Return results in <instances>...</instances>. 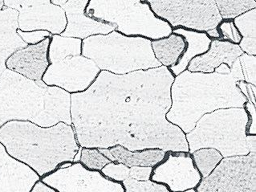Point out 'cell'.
<instances>
[{
    "label": "cell",
    "mask_w": 256,
    "mask_h": 192,
    "mask_svg": "<svg viewBox=\"0 0 256 192\" xmlns=\"http://www.w3.org/2000/svg\"><path fill=\"white\" fill-rule=\"evenodd\" d=\"M174 76L165 66L124 75L100 71L71 94L72 126L83 148L189 152L186 134L166 119Z\"/></svg>",
    "instance_id": "cell-1"
},
{
    "label": "cell",
    "mask_w": 256,
    "mask_h": 192,
    "mask_svg": "<svg viewBox=\"0 0 256 192\" xmlns=\"http://www.w3.org/2000/svg\"><path fill=\"white\" fill-rule=\"evenodd\" d=\"M17 34L26 44L35 45L44 40L46 37H51L52 34L47 31L22 32L17 30Z\"/></svg>",
    "instance_id": "cell-31"
},
{
    "label": "cell",
    "mask_w": 256,
    "mask_h": 192,
    "mask_svg": "<svg viewBox=\"0 0 256 192\" xmlns=\"http://www.w3.org/2000/svg\"><path fill=\"white\" fill-rule=\"evenodd\" d=\"M86 14L96 20L116 25L115 31L126 36L158 40L173 33L170 25L155 16L146 1L92 0Z\"/></svg>",
    "instance_id": "cell-7"
},
{
    "label": "cell",
    "mask_w": 256,
    "mask_h": 192,
    "mask_svg": "<svg viewBox=\"0 0 256 192\" xmlns=\"http://www.w3.org/2000/svg\"><path fill=\"white\" fill-rule=\"evenodd\" d=\"M222 20H233L236 17L256 8V0H216Z\"/></svg>",
    "instance_id": "cell-24"
},
{
    "label": "cell",
    "mask_w": 256,
    "mask_h": 192,
    "mask_svg": "<svg viewBox=\"0 0 256 192\" xmlns=\"http://www.w3.org/2000/svg\"><path fill=\"white\" fill-rule=\"evenodd\" d=\"M30 192H57L54 188L48 186L47 184L39 180L38 182H36L32 189Z\"/></svg>",
    "instance_id": "cell-37"
},
{
    "label": "cell",
    "mask_w": 256,
    "mask_h": 192,
    "mask_svg": "<svg viewBox=\"0 0 256 192\" xmlns=\"http://www.w3.org/2000/svg\"><path fill=\"white\" fill-rule=\"evenodd\" d=\"M100 72L99 68L92 60L82 55L68 56L49 66L42 80L47 86L76 94L86 91Z\"/></svg>",
    "instance_id": "cell-12"
},
{
    "label": "cell",
    "mask_w": 256,
    "mask_h": 192,
    "mask_svg": "<svg viewBox=\"0 0 256 192\" xmlns=\"http://www.w3.org/2000/svg\"><path fill=\"white\" fill-rule=\"evenodd\" d=\"M40 180L57 192H124L123 184L108 180L100 172L88 170L80 162L58 168Z\"/></svg>",
    "instance_id": "cell-10"
},
{
    "label": "cell",
    "mask_w": 256,
    "mask_h": 192,
    "mask_svg": "<svg viewBox=\"0 0 256 192\" xmlns=\"http://www.w3.org/2000/svg\"><path fill=\"white\" fill-rule=\"evenodd\" d=\"M124 188V192H170L163 184L148 181H136V180H124L122 182Z\"/></svg>",
    "instance_id": "cell-27"
},
{
    "label": "cell",
    "mask_w": 256,
    "mask_h": 192,
    "mask_svg": "<svg viewBox=\"0 0 256 192\" xmlns=\"http://www.w3.org/2000/svg\"><path fill=\"white\" fill-rule=\"evenodd\" d=\"M214 72L222 75H229L230 74V68L226 64H222L218 67L216 68Z\"/></svg>",
    "instance_id": "cell-38"
},
{
    "label": "cell",
    "mask_w": 256,
    "mask_h": 192,
    "mask_svg": "<svg viewBox=\"0 0 256 192\" xmlns=\"http://www.w3.org/2000/svg\"><path fill=\"white\" fill-rule=\"evenodd\" d=\"M50 42V38H46L40 43L16 52L6 60L8 70L32 80H42L48 67V50Z\"/></svg>",
    "instance_id": "cell-15"
},
{
    "label": "cell",
    "mask_w": 256,
    "mask_h": 192,
    "mask_svg": "<svg viewBox=\"0 0 256 192\" xmlns=\"http://www.w3.org/2000/svg\"><path fill=\"white\" fill-rule=\"evenodd\" d=\"M236 84L240 88V92L248 99V102L256 106V86L244 82H237Z\"/></svg>",
    "instance_id": "cell-34"
},
{
    "label": "cell",
    "mask_w": 256,
    "mask_h": 192,
    "mask_svg": "<svg viewBox=\"0 0 256 192\" xmlns=\"http://www.w3.org/2000/svg\"><path fill=\"white\" fill-rule=\"evenodd\" d=\"M102 174L114 182H122L128 180L130 176V168L127 166L118 162H110L100 170Z\"/></svg>",
    "instance_id": "cell-28"
},
{
    "label": "cell",
    "mask_w": 256,
    "mask_h": 192,
    "mask_svg": "<svg viewBox=\"0 0 256 192\" xmlns=\"http://www.w3.org/2000/svg\"><path fill=\"white\" fill-rule=\"evenodd\" d=\"M242 54L244 52L240 50L238 45L228 41L214 40L210 45L209 50L206 54L194 58L190 62L187 70L191 72L212 74L222 64L232 67L233 62Z\"/></svg>",
    "instance_id": "cell-17"
},
{
    "label": "cell",
    "mask_w": 256,
    "mask_h": 192,
    "mask_svg": "<svg viewBox=\"0 0 256 192\" xmlns=\"http://www.w3.org/2000/svg\"><path fill=\"white\" fill-rule=\"evenodd\" d=\"M238 45L240 46V50L244 52V54L250 56L256 55V39L242 38Z\"/></svg>",
    "instance_id": "cell-35"
},
{
    "label": "cell",
    "mask_w": 256,
    "mask_h": 192,
    "mask_svg": "<svg viewBox=\"0 0 256 192\" xmlns=\"http://www.w3.org/2000/svg\"><path fill=\"white\" fill-rule=\"evenodd\" d=\"M184 192H196V189H190V190H186Z\"/></svg>",
    "instance_id": "cell-41"
},
{
    "label": "cell",
    "mask_w": 256,
    "mask_h": 192,
    "mask_svg": "<svg viewBox=\"0 0 256 192\" xmlns=\"http://www.w3.org/2000/svg\"><path fill=\"white\" fill-rule=\"evenodd\" d=\"M240 64L242 68L244 82L256 86V56L244 54L240 56Z\"/></svg>",
    "instance_id": "cell-29"
},
{
    "label": "cell",
    "mask_w": 256,
    "mask_h": 192,
    "mask_svg": "<svg viewBox=\"0 0 256 192\" xmlns=\"http://www.w3.org/2000/svg\"><path fill=\"white\" fill-rule=\"evenodd\" d=\"M234 26L244 39H256V9L248 10L246 13L233 20Z\"/></svg>",
    "instance_id": "cell-26"
},
{
    "label": "cell",
    "mask_w": 256,
    "mask_h": 192,
    "mask_svg": "<svg viewBox=\"0 0 256 192\" xmlns=\"http://www.w3.org/2000/svg\"><path fill=\"white\" fill-rule=\"evenodd\" d=\"M40 178L28 166L9 156L0 143V192H30Z\"/></svg>",
    "instance_id": "cell-16"
},
{
    "label": "cell",
    "mask_w": 256,
    "mask_h": 192,
    "mask_svg": "<svg viewBox=\"0 0 256 192\" xmlns=\"http://www.w3.org/2000/svg\"><path fill=\"white\" fill-rule=\"evenodd\" d=\"M230 68V75L234 78L236 82H244V75H242V68L240 64V59H237L233 62Z\"/></svg>",
    "instance_id": "cell-36"
},
{
    "label": "cell",
    "mask_w": 256,
    "mask_h": 192,
    "mask_svg": "<svg viewBox=\"0 0 256 192\" xmlns=\"http://www.w3.org/2000/svg\"><path fill=\"white\" fill-rule=\"evenodd\" d=\"M18 12L12 8L0 10V76L6 70V62L16 52L28 47L17 34Z\"/></svg>",
    "instance_id": "cell-18"
},
{
    "label": "cell",
    "mask_w": 256,
    "mask_h": 192,
    "mask_svg": "<svg viewBox=\"0 0 256 192\" xmlns=\"http://www.w3.org/2000/svg\"><path fill=\"white\" fill-rule=\"evenodd\" d=\"M4 1H2V0H0V10H2V8H4Z\"/></svg>",
    "instance_id": "cell-40"
},
{
    "label": "cell",
    "mask_w": 256,
    "mask_h": 192,
    "mask_svg": "<svg viewBox=\"0 0 256 192\" xmlns=\"http://www.w3.org/2000/svg\"><path fill=\"white\" fill-rule=\"evenodd\" d=\"M82 46V40L54 35L49 46V62L56 63L68 56H80Z\"/></svg>",
    "instance_id": "cell-22"
},
{
    "label": "cell",
    "mask_w": 256,
    "mask_h": 192,
    "mask_svg": "<svg viewBox=\"0 0 256 192\" xmlns=\"http://www.w3.org/2000/svg\"><path fill=\"white\" fill-rule=\"evenodd\" d=\"M71 94L43 80H32L6 68L0 76V128L12 121L41 127L72 126Z\"/></svg>",
    "instance_id": "cell-4"
},
{
    "label": "cell",
    "mask_w": 256,
    "mask_h": 192,
    "mask_svg": "<svg viewBox=\"0 0 256 192\" xmlns=\"http://www.w3.org/2000/svg\"><path fill=\"white\" fill-rule=\"evenodd\" d=\"M150 40L126 36L114 31L82 41V56L92 60L100 71L124 75L161 67L152 52Z\"/></svg>",
    "instance_id": "cell-6"
},
{
    "label": "cell",
    "mask_w": 256,
    "mask_h": 192,
    "mask_svg": "<svg viewBox=\"0 0 256 192\" xmlns=\"http://www.w3.org/2000/svg\"><path fill=\"white\" fill-rule=\"evenodd\" d=\"M0 143L40 178L61 164L74 162L80 148L74 127L64 122L45 128L30 122H8L0 128Z\"/></svg>",
    "instance_id": "cell-3"
},
{
    "label": "cell",
    "mask_w": 256,
    "mask_h": 192,
    "mask_svg": "<svg viewBox=\"0 0 256 192\" xmlns=\"http://www.w3.org/2000/svg\"><path fill=\"white\" fill-rule=\"evenodd\" d=\"M156 16L166 21L172 28L206 32L222 22L216 0H148Z\"/></svg>",
    "instance_id": "cell-8"
},
{
    "label": "cell",
    "mask_w": 256,
    "mask_h": 192,
    "mask_svg": "<svg viewBox=\"0 0 256 192\" xmlns=\"http://www.w3.org/2000/svg\"><path fill=\"white\" fill-rule=\"evenodd\" d=\"M66 12L67 26L61 36L84 40L96 35H107L116 30V25L88 17L86 8L88 0H52Z\"/></svg>",
    "instance_id": "cell-14"
},
{
    "label": "cell",
    "mask_w": 256,
    "mask_h": 192,
    "mask_svg": "<svg viewBox=\"0 0 256 192\" xmlns=\"http://www.w3.org/2000/svg\"><path fill=\"white\" fill-rule=\"evenodd\" d=\"M249 118L244 108H220L202 116L186 134L189 153L202 148L217 150L224 158L256 152V135H248Z\"/></svg>",
    "instance_id": "cell-5"
},
{
    "label": "cell",
    "mask_w": 256,
    "mask_h": 192,
    "mask_svg": "<svg viewBox=\"0 0 256 192\" xmlns=\"http://www.w3.org/2000/svg\"><path fill=\"white\" fill-rule=\"evenodd\" d=\"M152 168L150 166H132L130 168L128 178L136 181H148L150 180Z\"/></svg>",
    "instance_id": "cell-32"
},
{
    "label": "cell",
    "mask_w": 256,
    "mask_h": 192,
    "mask_svg": "<svg viewBox=\"0 0 256 192\" xmlns=\"http://www.w3.org/2000/svg\"><path fill=\"white\" fill-rule=\"evenodd\" d=\"M152 52L162 66L170 68L178 63L186 48L182 36L172 33L163 39L151 41Z\"/></svg>",
    "instance_id": "cell-21"
},
{
    "label": "cell",
    "mask_w": 256,
    "mask_h": 192,
    "mask_svg": "<svg viewBox=\"0 0 256 192\" xmlns=\"http://www.w3.org/2000/svg\"><path fill=\"white\" fill-rule=\"evenodd\" d=\"M80 162L88 170L100 172L111 161L96 148H82Z\"/></svg>",
    "instance_id": "cell-25"
},
{
    "label": "cell",
    "mask_w": 256,
    "mask_h": 192,
    "mask_svg": "<svg viewBox=\"0 0 256 192\" xmlns=\"http://www.w3.org/2000/svg\"><path fill=\"white\" fill-rule=\"evenodd\" d=\"M256 107L252 103L246 102L244 104V108L246 111L249 118V124H248L246 134L248 135L256 134Z\"/></svg>",
    "instance_id": "cell-33"
},
{
    "label": "cell",
    "mask_w": 256,
    "mask_h": 192,
    "mask_svg": "<svg viewBox=\"0 0 256 192\" xmlns=\"http://www.w3.org/2000/svg\"><path fill=\"white\" fill-rule=\"evenodd\" d=\"M103 156L112 162L132 166L154 168L166 158V152L160 149H146L130 152L122 146H115L108 149H98Z\"/></svg>",
    "instance_id": "cell-19"
},
{
    "label": "cell",
    "mask_w": 256,
    "mask_h": 192,
    "mask_svg": "<svg viewBox=\"0 0 256 192\" xmlns=\"http://www.w3.org/2000/svg\"><path fill=\"white\" fill-rule=\"evenodd\" d=\"M194 164L201 174L202 178H206L216 169L224 157L217 150L202 148L190 154Z\"/></svg>",
    "instance_id": "cell-23"
},
{
    "label": "cell",
    "mask_w": 256,
    "mask_h": 192,
    "mask_svg": "<svg viewBox=\"0 0 256 192\" xmlns=\"http://www.w3.org/2000/svg\"><path fill=\"white\" fill-rule=\"evenodd\" d=\"M173 33L181 36L186 41L185 52H183L178 62L175 66L169 68L170 71L175 78L187 70L190 62L194 58L206 54L209 50L212 40L205 32L190 31L182 28H174Z\"/></svg>",
    "instance_id": "cell-20"
},
{
    "label": "cell",
    "mask_w": 256,
    "mask_h": 192,
    "mask_svg": "<svg viewBox=\"0 0 256 192\" xmlns=\"http://www.w3.org/2000/svg\"><path fill=\"white\" fill-rule=\"evenodd\" d=\"M5 8L18 12V29L22 32L47 31L60 35L66 30L67 18L60 6L51 0H8Z\"/></svg>",
    "instance_id": "cell-11"
},
{
    "label": "cell",
    "mask_w": 256,
    "mask_h": 192,
    "mask_svg": "<svg viewBox=\"0 0 256 192\" xmlns=\"http://www.w3.org/2000/svg\"><path fill=\"white\" fill-rule=\"evenodd\" d=\"M202 178L189 152H166L162 162L152 168L150 180L163 184L170 192L196 189Z\"/></svg>",
    "instance_id": "cell-13"
},
{
    "label": "cell",
    "mask_w": 256,
    "mask_h": 192,
    "mask_svg": "<svg viewBox=\"0 0 256 192\" xmlns=\"http://www.w3.org/2000/svg\"><path fill=\"white\" fill-rule=\"evenodd\" d=\"M221 34L222 40L228 41L230 43L238 45L242 40V36L238 29L234 26L233 20H224L218 26Z\"/></svg>",
    "instance_id": "cell-30"
},
{
    "label": "cell",
    "mask_w": 256,
    "mask_h": 192,
    "mask_svg": "<svg viewBox=\"0 0 256 192\" xmlns=\"http://www.w3.org/2000/svg\"><path fill=\"white\" fill-rule=\"evenodd\" d=\"M208 36L209 37L210 39L212 40H222L221 34H220V31H218V27L216 28L212 29V30H209V31L205 32Z\"/></svg>",
    "instance_id": "cell-39"
},
{
    "label": "cell",
    "mask_w": 256,
    "mask_h": 192,
    "mask_svg": "<svg viewBox=\"0 0 256 192\" xmlns=\"http://www.w3.org/2000/svg\"><path fill=\"white\" fill-rule=\"evenodd\" d=\"M197 192H256V152L224 158L196 188Z\"/></svg>",
    "instance_id": "cell-9"
},
{
    "label": "cell",
    "mask_w": 256,
    "mask_h": 192,
    "mask_svg": "<svg viewBox=\"0 0 256 192\" xmlns=\"http://www.w3.org/2000/svg\"><path fill=\"white\" fill-rule=\"evenodd\" d=\"M232 75L191 72L175 76L171 86V104L166 119L185 134L202 116L220 108H244L248 99Z\"/></svg>",
    "instance_id": "cell-2"
}]
</instances>
